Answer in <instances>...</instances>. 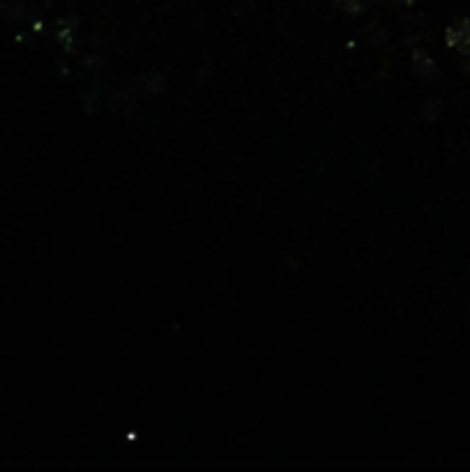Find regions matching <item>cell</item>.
<instances>
[{"label": "cell", "mask_w": 470, "mask_h": 472, "mask_svg": "<svg viewBox=\"0 0 470 472\" xmlns=\"http://www.w3.org/2000/svg\"><path fill=\"white\" fill-rule=\"evenodd\" d=\"M468 32H470V21L468 19H459V21H455L448 28V32H445V42H448L450 46L459 48V44L468 37Z\"/></svg>", "instance_id": "obj_1"}, {"label": "cell", "mask_w": 470, "mask_h": 472, "mask_svg": "<svg viewBox=\"0 0 470 472\" xmlns=\"http://www.w3.org/2000/svg\"><path fill=\"white\" fill-rule=\"evenodd\" d=\"M337 5L348 14H360V12H365L367 0H337Z\"/></svg>", "instance_id": "obj_2"}, {"label": "cell", "mask_w": 470, "mask_h": 472, "mask_svg": "<svg viewBox=\"0 0 470 472\" xmlns=\"http://www.w3.org/2000/svg\"><path fill=\"white\" fill-rule=\"evenodd\" d=\"M431 67H433L431 58H429L424 51H417L415 53V70L422 72V74H429V72H431Z\"/></svg>", "instance_id": "obj_3"}, {"label": "cell", "mask_w": 470, "mask_h": 472, "mask_svg": "<svg viewBox=\"0 0 470 472\" xmlns=\"http://www.w3.org/2000/svg\"><path fill=\"white\" fill-rule=\"evenodd\" d=\"M459 51L461 53H470V32H468V37L464 39V42L459 44Z\"/></svg>", "instance_id": "obj_4"}, {"label": "cell", "mask_w": 470, "mask_h": 472, "mask_svg": "<svg viewBox=\"0 0 470 472\" xmlns=\"http://www.w3.org/2000/svg\"><path fill=\"white\" fill-rule=\"evenodd\" d=\"M399 3H403V5H410V3H415V0H399Z\"/></svg>", "instance_id": "obj_5"}, {"label": "cell", "mask_w": 470, "mask_h": 472, "mask_svg": "<svg viewBox=\"0 0 470 472\" xmlns=\"http://www.w3.org/2000/svg\"><path fill=\"white\" fill-rule=\"evenodd\" d=\"M468 74H470V63H468Z\"/></svg>", "instance_id": "obj_6"}]
</instances>
